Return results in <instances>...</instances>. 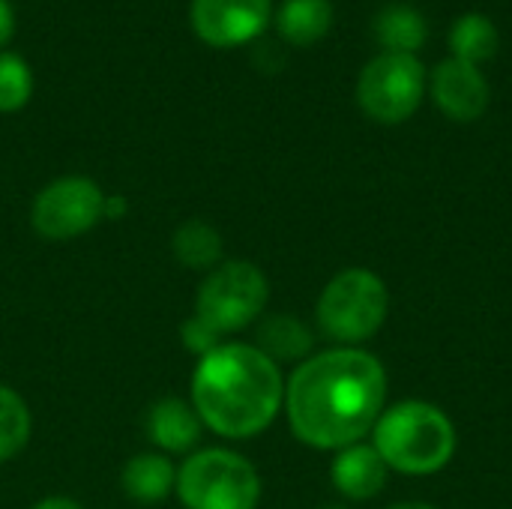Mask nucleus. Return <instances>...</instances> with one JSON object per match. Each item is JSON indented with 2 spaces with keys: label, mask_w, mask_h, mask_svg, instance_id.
<instances>
[{
  "label": "nucleus",
  "mask_w": 512,
  "mask_h": 509,
  "mask_svg": "<svg viewBox=\"0 0 512 509\" xmlns=\"http://www.w3.org/2000/svg\"><path fill=\"white\" fill-rule=\"evenodd\" d=\"M450 51L456 60L480 66L498 51V27L483 12H468L450 27Z\"/></svg>",
  "instance_id": "obj_19"
},
{
  "label": "nucleus",
  "mask_w": 512,
  "mask_h": 509,
  "mask_svg": "<svg viewBox=\"0 0 512 509\" xmlns=\"http://www.w3.org/2000/svg\"><path fill=\"white\" fill-rule=\"evenodd\" d=\"M15 33V12L9 0H0V45H6Z\"/></svg>",
  "instance_id": "obj_23"
},
{
  "label": "nucleus",
  "mask_w": 512,
  "mask_h": 509,
  "mask_svg": "<svg viewBox=\"0 0 512 509\" xmlns=\"http://www.w3.org/2000/svg\"><path fill=\"white\" fill-rule=\"evenodd\" d=\"M174 486H177V465L171 462V456L159 450H144L129 456L120 471L123 495L141 507L168 501L174 495Z\"/></svg>",
  "instance_id": "obj_13"
},
{
  "label": "nucleus",
  "mask_w": 512,
  "mask_h": 509,
  "mask_svg": "<svg viewBox=\"0 0 512 509\" xmlns=\"http://www.w3.org/2000/svg\"><path fill=\"white\" fill-rule=\"evenodd\" d=\"M30 509H84L75 498H66V495H48V498H39Z\"/></svg>",
  "instance_id": "obj_24"
},
{
  "label": "nucleus",
  "mask_w": 512,
  "mask_h": 509,
  "mask_svg": "<svg viewBox=\"0 0 512 509\" xmlns=\"http://www.w3.org/2000/svg\"><path fill=\"white\" fill-rule=\"evenodd\" d=\"M387 408V369L363 348H327L285 378V408L294 438L312 450L339 453L372 435Z\"/></svg>",
  "instance_id": "obj_1"
},
{
  "label": "nucleus",
  "mask_w": 512,
  "mask_h": 509,
  "mask_svg": "<svg viewBox=\"0 0 512 509\" xmlns=\"http://www.w3.org/2000/svg\"><path fill=\"white\" fill-rule=\"evenodd\" d=\"M372 447L390 471L432 477L453 462L459 438L444 408L423 399H405L384 408L372 429Z\"/></svg>",
  "instance_id": "obj_3"
},
{
  "label": "nucleus",
  "mask_w": 512,
  "mask_h": 509,
  "mask_svg": "<svg viewBox=\"0 0 512 509\" xmlns=\"http://www.w3.org/2000/svg\"><path fill=\"white\" fill-rule=\"evenodd\" d=\"M33 96V69L15 51H0V114L21 111Z\"/></svg>",
  "instance_id": "obj_20"
},
{
  "label": "nucleus",
  "mask_w": 512,
  "mask_h": 509,
  "mask_svg": "<svg viewBox=\"0 0 512 509\" xmlns=\"http://www.w3.org/2000/svg\"><path fill=\"white\" fill-rule=\"evenodd\" d=\"M387 509H438L432 507V504H426V501H402V504H393V507Z\"/></svg>",
  "instance_id": "obj_25"
},
{
  "label": "nucleus",
  "mask_w": 512,
  "mask_h": 509,
  "mask_svg": "<svg viewBox=\"0 0 512 509\" xmlns=\"http://www.w3.org/2000/svg\"><path fill=\"white\" fill-rule=\"evenodd\" d=\"M171 255L183 270L210 273L225 261V240L207 219H183L171 234Z\"/></svg>",
  "instance_id": "obj_15"
},
{
  "label": "nucleus",
  "mask_w": 512,
  "mask_h": 509,
  "mask_svg": "<svg viewBox=\"0 0 512 509\" xmlns=\"http://www.w3.org/2000/svg\"><path fill=\"white\" fill-rule=\"evenodd\" d=\"M105 189L87 174H63L45 183L30 204V228L48 243H69L105 222Z\"/></svg>",
  "instance_id": "obj_7"
},
{
  "label": "nucleus",
  "mask_w": 512,
  "mask_h": 509,
  "mask_svg": "<svg viewBox=\"0 0 512 509\" xmlns=\"http://www.w3.org/2000/svg\"><path fill=\"white\" fill-rule=\"evenodd\" d=\"M423 96L426 69L417 60V54L381 51L363 66L357 78V105L369 120L381 126H399L411 120Z\"/></svg>",
  "instance_id": "obj_8"
},
{
  "label": "nucleus",
  "mask_w": 512,
  "mask_h": 509,
  "mask_svg": "<svg viewBox=\"0 0 512 509\" xmlns=\"http://www.w3.org/2000/svg\"><path fill=\"white\" fill-rule=\"evenodd\" d=\"M270 279L246 258H225L219 267L204 273L195 294V315L207 321L222 339L249 330L267 315Z\"/></svg>",
  "instance_id": "obj_6"
},
{
  "label": "nucleus",
  "mask_w": 512,
  "mask_h": 509,
  "mask_svg": "<svg viewBox=\"0 0 512 509\" xmlns=\"http://www.w3.org/2000/svg\"><path fill=\"white\" fill-rule=\"evenodd\" d=\"M318 509H351V507H345V504H324V507H318Z\"/></svg>",
  "instance_id": "obj_26"
},
{
  "label": "nucleus",
  "mask_w": 512,
  "mask_h": 509,
  "mask_svg": "<svg viewBox=\"0 0 512 509\" xmlns=\"http://www.w3.org/2000/svg\"><path fill=\"white\" fill-rule=\"evenodd\" d=\"M189 402L207 432L225 441H252L285 408V372L258 345L228 339L195 360Z\"/></svg>",
  "instance_id": "obj_2"
},
{
  "label": "nucleus",
  "mask_w": 512,
  "mask_h": 509,
  "mask_svg": "<svg viewBox=\"0 0 512 509\" xmlns=\"http://www.w3.org/2000/svg\"><path fill=\"white\" fill-rule=\"evenodd\" d=\"M129 213V201L126 195H105V222H117Z\"/></svg>",
  "instance_id": "obj_22"
},
{
  "label": "nucleus",
  "mask_w": 512,
  "mask_h": 509,
  "mask_svg": "<svg viewBox=\"0 0 512 509\" xmlns=\"http://www.w3.org/2000/svg\"><path fill=\"white\" fill-rule=\"evenodd\" d=\"M429 93L438 105V111L456 123H474L486 114L492 87L480 66L447 57L432 69Z\"/></svg>",
  "instance_id": "obj_10"
},
{
  "label": "nucleus",
  "mask_w": 512,
  "mask_h": 509,
  "mask_svg": "<svg viewBox=\"0 0 512 509\" xmlns=\"http://www.w3.org/2000/svg\"><path fill=\"white\" fill-rule=\"evenodd\" d=\"M33 438V411L27 399L9 387L0 384V465L18 459Z\"/></svg>",
  "instance_id": "obj_18"
},
{
  "label": "nucleus",
  "mask_w": 512,
  "mask_h": 509,
  "mask_svg": "<svg viewBox=\"0 0 512 509\" xmlns=\"http://www.w3.org/2000/svg\"><path fill=\"white\" fill-rule=\"evenodd\" d=\"M273 18V0H192L189 24L210 48H240L258 39Z\"/></svg>",
  "instance_id": "obj_9"
},
{
  "label": "nucleus",
  "mask_w": 512,
  "mask_h": 509,
  "mask_svg": "<svg viewBox=\"0 0 512 509\" xmlns=\"http://www.w3.org/2000/svg\"><path fill=\"white\" fill-rule=\"evenodd\" d=\"M222 342H228V339H222L207 321H201L195 312L180 324V345L195 357V360H201V357H207L210 351H216Z\"/></svg>",
  "instance_id": "obj_21"
},
{
  "label": "nucleus",
  "mask_w": 512,
  "mask_h": 509,
  "mask_svg": "<svg viewBox=\"0 0 512 509\" xmlns=\"http://www.w3.org/2000/svg\"><path fill=\"white\" fill-rule=\"evenodd\" d=\"M375 39L390 54H414L429 39L426 15L411 3H387L375 15Z\"/></svg>",
  "instance_id": "obj_16"
},
{
  "label": "nucleus",
  "mask_w": 512,
  "mask_h": 509,
  "mask_svg": "<svg viewBox=\"0 0 512 509\" xmlns=\"http://www.w3.org/2000/svg\"><path fill=\"white\" fill-rule=\"evenodd\" d=\"M144 432H147V441L153 444V450L174 459V456L195 453L207 429H204V423H201V417L189 399L165 396L147 408Z\"/></svg>",
  "instance_id": "obj_11"
},
{
  "label": "nucleus",
  "mask_w": 512,
  "mask_h": 509,
  "mask_svg": "<svg viewBox=\"0 0 512 509\" xmlns=\"http://www.w3.org/2000/svg\"><path fill=\"white\" fill-rule=\"evenodd\" d=\"M333 27L330 0H285L276 12V30L291 45H315Z\"/></svg>",
  "instance_id": "obj_17"
},
{
  "label": "nucleus",
  "mask_w": 512,
  "mask_h": 509,
  "mask_svg": "<svg viewBox=\"0 0 512 509\" xmlns=\"http://www.w3.org/2000/svg\"><path fill=\"white\" fill-rule=\"evenodd\" d=\"M252 345H258L276 366H300L315 354V330L291 312H273L258 321Z\"/></svg>",
  "instance_id": "obj_14"
},
{
  "label": "nucleus",
  "mask_w": 512,
  "mask_h": 509,
  "mask_svg": "<svg viewBox=\"0 0 512 509\" xmlns=\"http://www.w3.org/2000/svg\"><path fill=\"white\" fill-rule=\"evenodd\" d=\"M330 480H333V489L345 501L363 504V501L378 498L387 489L390 468L372 444L360 441V444H351L336 453V459L330 465Z\"/></svg>",
  "instance_id": "obj_12"
},
{
  "label": "nucleus",
  "mask_w": 512,
  "mask_h": 509,
  "mask_svg": "<svg viewBox=\"0 0 512 509\" xmlns=\"http://www.w3.org/2000/svg\"><path fill=\"white\" fill-rule=\"evenodd\" d=\"M390 315V288L369 267H345L336 273L315 303V324L324 339L339 348H363Z\"/></svg>",
  "instance_id": "obj_4"
},
{
  "label": "nucleus",
  "mask_w": 512,
  "mask_h": 509,
  "mask_svg": "<svg viewBox=\"0 0 512 509\" xmlns=\"http://www.w3.org/2000/svg\"><path fill=\"white\" fill-rule=\"evenodd\" d=\"M177 501L183 509H258L264 480L231 447H198L177 465Z\"/></svg>",
  "instance_id": "obj_5"
}]
</instances>
